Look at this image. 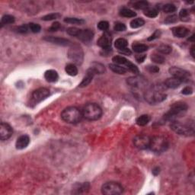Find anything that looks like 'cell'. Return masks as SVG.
<instances>
[{"mask_svg": "<svg viewBox=\"0 0 195 195\" xmlns=\"http://www.w3.org/2000/svg\"><path fill=\"white\" fill-rule=\"evenodd\" d=\"M165 87L159 85V86H153L146 90L144 94V98H145L146 101L150 104H156L165 101L167 97L166 94L164 92Z\"/></svg>", "mask_w": 195, "mask_h": 195, "instance_id": "obj_1", "label": "cell"}, {"mask_svg": "<svg viewBox=\"0 0 195 195\" xmlns=\"http://www.w3.org/2000/svg\"><path fill=\"white\" fill-rule=\"evenodd\" d=\"M82 113L76 107H68L61 113L62 119L69 123H77L82 120Z\"/></svg>", "mask_w": 195, "mask_h": 195, "instance_id": "obj_2", "label": "cell"}, {"mask_svg": "<svg viewBox=\"0 0 195 195\" xmlns=\"http://www.w3.org/2000/svg\"><path fill=\"white\" fill-rule=\"evenodd\" d=\"M82 116L89 120H97L102 115V110L97 104L89 103L83 108Z\"/></svg>", "mask_w": 195, "mask_h": 195, "instance_id": "obj_3", "label": "cell"}, {"mask_svg": "<svg viewBox=\"0 0 195 195\" xmlns=\"http://www.w3.org/2000/svg\"><path fill=\"white\" fill-rule=\"evenodd\" d=\"M169 141L166 138L162 136H156L150 138V147L155 152H163L169 148Z\"/></svg>", "mask_w": 195, "mask_h": 195, "instance_id": "obj_4", "label": "cell"}, {"mask_svg": "<svg viewBox=\"0 0 195 195\" xmlns=\"http://www.w3.org/2000/svg\"><path fill=\"white\" fill-rule=\"evenodd\" d=\"M188 104L185 102L179 101V102L174 103L171 106L170 110L165 114V118L166 120H169L175 119L176 118H178L183 113L185 112L188 110Z\"/></svg>", "mask_w": 195, "mask_h": 195, "instance_id": "obj_5", "label": "cell"}, {"mask_svg": "<svg viewBox=\"0 0 195 195\" xmlns=\"http://www.w3.org/2000/svg\"><path fill=\"white\" fill-rule=\"evenodd\" d=\"M170 128L174 133L181 136H193L194 134V126L184 124L179 121H172Z\"/></svg>", "mask_w": 195, "mask_h": 195, "instance_id": "obj_6", "label": "cell"}, {"mask_svg": "<svg viewBox=\"0 0 195 195\" xmlns=\"http://www.w3.org/2000/svg\"><path fill=\"white\" fill-rule=\"evenodd\" d=\"M123 188L119 183L110 181L105 183L101 187V192L104 195H118L122 194Z\"/></svg>", "mask_w": 195, "mask_h": 195, "instance_id": "obj_7", "label": "cell"}, {"mask_svg": "<svg viewBox=\"0 0 195 195\" xmlns=\"http://www.w3.org/2000/svg\"><path fill=\"white\" fill-rule=\"evenodd\" d=\"M112 60L114 61L115 64L122 66L127 69V70L130 71V72H133L135 74L139 73V69L133 63H132L130 61L127 60L125 57H121V56H115L112 58Z\"/></svg>", "mask_w": 195, "mask_h": 195, "instance_id": "obj_8", "label": "cell"}, {"mask_svg": "<svg viewBox=\"0 0 195 195\" xmlns=\"http://www.w3.org/2000/svg\"><path fill=\"white\" fill-rule=\"evenodd\" d=\"M68 57L75 63L80 64L83 60V51L79 45H72L68 52Z\"/></svg>", "mask_w": 195, "mask_h": 195, "instance_id": "obj_9", "label": "cell"}, {"mask_svg": "<svg viewBox=\"0 0 195 195\" xmlns=\"http://www.w3.org/2000/svg\"><path fill=\"white\" fill-rule=\"evenodd\" d=\"M169 72L172 76V77L180 79L182 82H188L190 80V77H191V74L189 72L179 67H171L169 69Z\"/></svg>", "mask_w": 195, "mask_h": 195, "instance_id": "obj_10", "label": "cell"}, {"mask_svg": "<svg viewBox=\"0 0 195 195\" xmlns=\"http://www.w3.org/2000/svg\"><path fill=\"white\" fill-rule=\"evenodd\" d=\"M50 95V91L46 88H40L34 91L31 95V101L35 104H38L44 100Z\"/></svg>", "mask_w": 195, "mask_h": 195, "instance_id": "obj_11", "label": "cell"}, {"mask_svg": "<svg viewBox=\"0 0 195 195\" xmlns=\"http://www.w3.org/2000/svg\"><path fill=\"white\" fill-rule=\"evenodd\" d=\"M150 137L146 135H137L133 139V144L140 150H146L150 147Z\"/></svg>", "mask_w": 195, "mask_h": 195, "instance_id": "obj_12", "label": "cell"}, {"mask_svg": "<svg viewBox=\"0 0 195 195\" xmlns=\"http://www.w3.org/2000/svg\"><path fill=\"white\" fill-rule=\"evenodd\" d=\"M111 41H112V38H111V34L104 31V33L101 35V38L98 39V45L104 50H109V49H111Z\"/></svg>", "mask_w": 195, "mask_h": 195, "instance_id": "obj_13", "label": "cell"}, {"mask_svg": "<svg viewBox=\"0 0 195 195\" xmlns=\"http://www.w3.org/2000/svg\"><path fill=\"white\" fill-rule=\"evenodd\" d=\"M13 130L12 127L6 123H1L0 125V138L1 140H7L12 135Z\"/></svg>", "mask_w": 195, "mask_h": 195, "instance_id": "obj_14", "label": "cell"}, {"mask_svg": "<svg viewBox=\"0 0 195 195\" xmlns=\"http://www.w3.org/2000/svg\"><path fill=\"white\" fill-rule=\"evenodd\" d=\"M44 40L47 42H50L52 44H55L60 45V46H70L72 45V42L66 38H57V37H45Z\"/></svg>", "mask_w": 195, "mask_h": 195, "instance_id": "obj_15", "label": "cell"}, {"mask_svg": "<svg viewBox=\"0 0 195 195\" xmlns=\"http://www.w3.org/2000/svg\"><path fill=\"white\" fill-rule=\"evenodd\" d=\"M127 82L130 86H133L135 88H142L145 86L147 83L146 81L143 77H140V76H133V77L129 78Z\"/></svg>", "mask_w": 195, "mask_h": 195, "instance_id": "obj_16", "label": "cell"}, {"mask_svg": "<svg viewBox=\"0 0 195 195\" xmlns=\"http://www.w3.org/2000/svg\"><path fill=\"white\" fill-rule=\"evenodd\" d=\"M94 37V33L91 30L86 29L80 30V32L78 35L77 38L83 42H89L91 41Z\"/></svg>", "mask_w": 195, "mask_h": 195, "instance_id": "obj_17", "label": "cell"}, {"mask_svg": "<svg viewBox=\"0 0 195 195\" xmlns=\"http://www.w3.org/2000/svg\"><path fill=\"white\" fill-rule=\"evenodd\" d=\"M30 143V138L28 135H22L17 140L15 146L17 150H23L26 148Z\"/></svg>", "mask_w": 195, "mask_h": 195, "instance_id": "obj_18", "label": "cell"}, {"mask_svg": "<svg viewBox=\"0 0 195 195\" xmlns=\"http://www.w3.org/2000/svg\"><path fill=\"white\" fill-rule=\"evenodd\" d=\"M95 75H96V72H95L91 68H89V69L87 70V72H86V75L85 76L84 78H83L82 82H81L80 85H79V87H81V88L86 87V86H87L88 85L90 84V82H91L93 78H94Z\"/></svg>", "mask_w": 195, "mask_h": 195, "instance_id": "obj_19", "label": "cell"}, {"mask_svg": "<svg viewBox=\"0 0 195 195\" xmlns=\"http://www.w3.org/2000/svg\"><path fill=\"white\" fill-rule=\"evenodd\" d=\"M172 34L176 38H184L189 34V30L184 27H174L172 29Z\"/></svg>", "mask_w": 195, "mask_h": 195, "instance_id": "obj_20", "label": "cell"}, {"mask_svg": "<svg viewBox=\"0 0 195 195\" xmlns=\"http://www.w3.org/2000/svg\"><path fill=\"white\" fill-rule=\"evenodd\" d=\"M181 81L180 79H177V78L172 77V78H169L165 80V86L166 88H169V89H176V88L179 87V86L181 84Z\"/></svg>", "mask_w": 195, "mask_h": 195, "instance_id": "obj_21", "label": "cell"}, {"mask_svg": "<svg viewBox=\"0 0 195 195\" xmlns=\"http://www.w3.org/2000/svg\"><path fill=\"white\" fill-rule=\"evenodd\" d=\"M44 78L47 82H54L58 79V73H57V71L50 69V70H47L45 72Z\"/></svg>", "mask_w": 195, "mask_h": 195, "instance_id": "obj_22", "label": "cell"}, {"mask_svg": "<svg viewBox=\"0 0 195 195\" xmlns=\"http://www.w3.org/2000/svg\"><path fill=\"white\" fill-rule=\"evenodd\" d=\"M128 42L126 39L124 38H118V40H116L114 43V46L117 49L120 50H123L124 49L128 48Z\"/></svg>", "mask_w": 195, "mask_h": 195, "instance_id": "obj_23", "label": "cell"}, {"mask_svg": "<svg viewBox=\"0 0 195 195\" xmlns=\"http://www.w3.org/2000/svg\"><path fill=\"white\" fill-rule=\"evenodd\" d=\"M109 67L114 72L118 74H120V75H121V74H125L127 72V71H128L127 69H125L123 67L115 63L109 64Z\"/></svg>", "mask_w": 195, "mask_h": 195, "instance_id": "obj_24", "label": "cell"}, {"mask_svg": "<svg viewBox=\"0 0 195 195\" xmlns=\"http://www.w3.org/2000/svg\"><path fill=\"white\" fill-rule=\"evenodd\" d=\"M65 71L68 75H69L71 76H75L78 74L77 67H76L75 64H72V63H69L66 66Z\"/></svg>", "mask_w": 195, "mask_h": 195, "instance_id": "obj_25", "label": "cell"}, {"mask_svg": "<svg viewBox=\"0 0 195 195\" xmlns=\"http://www.w3.org/2000/svg\"><path fill=\"white\" fill-rule=\"evenodd\" d=\"M132 49L136 53H141L146 51L148 50V46L146 44H134L132 46Z\"/></svg>", "mask_w": 195, "mask_h": 195, "instance_id": "obj_26", "label": "cell"}, {"mask_svg": "<svg viewBox=\"0 0 195 195\" xmlns=\"http://www.w3.org/2000/svg\"><path fill=\"white\" fill-rule=\"evenodd\" d=\"M90 68H91L96 72V74H102L105 72L104 65L99 63H93Z\"/></svg>", "mask_w": 195, "mask_h": 195, "instance_id": "obj_27", "label": "cell"}, {"mask_svg": "<svg viewBox=\"0 0 195 195\" xmlns=\"http://www.w3.org/2000/svg\"><path fill=\"white\" fill-rule=\"evenodd\" d=\"M120 15L121 16L125 17V18H133V17H135L137 15L134 12L132 11L130 8H122L120 12Z\"/></svg>", "mask_w": 195, "mask_h": 195, "instance_id": "obj_28", "label": "cell"}, {"mask_svg": "<svg viewBox=\"0 0 195 195\" xmlns=\"http://www.w3.org/2000/svg\"><path fill=\"white\" fill-rule=\"evenodd\" d=\"M150 118L149 115L146 114H143L141 115L140 117H139L137 119V123L139 125V126H145L147 123L150 122Z\"/></svg>", "mask_w": 195, "mask_h": 195, "instance_id": "obj_29", "label": "cell"}, {"mask_svg": "<svg viewBox=\"0 0 195 195\" xmlns=\"http://www.w3.org/2000/svg\"><path fill=\"white\" fill-rule=\"evenodd\" d=\"M144 15L150 18H156L159 15V12L155 8H147L144 10Z\"/></svg>", "mask_w": 195, "mask_h": 195, "instance_id": "obj_30", "label": "cell"}, {"mask_svg": "<svg viewBox=\"0 0 195 195\" xmlns=\"http://www.w3.org/2000/svg\"><path fill=\"white\" fill-rule=\"evenodd\" d=\"M151 60L153 63H156L158 64H162L165 61V57L159 53H152L151 55Z\"/></svg>", "mask_w": 195, "mask_h": 195, "instance_id": "obj_31", "label": "cell"}, {"mask_svg": "<svg viewBox=\"0 0 195 195\" xmlns=\"http://www.w3.org/2000/svg\"><path fill=\"white\" fill-rule=\"evenodd\" d=\"M15 22V18L14 16L10 15H5L2 16L1 19V26H3L5 25H8V24H12Z\"/></svg>", "mask_w": 195, "mask_h": 195, "instance_id": "obj_32", "label": "cell"}, {"mask_svg": "<svg viewBox=\"0 0 195 195\" xmlns=\"http://www.w3.org/2000/svg\"><path fill=\"white\" fill-rule=\"evenodd\" d=\"M145 24V21H144L143 19L142 18H135V19L132 20L130 21V27L132 28H138L140 27H142L143 25Z\"/></svg>", "mask_w": 195, "mask_h": 195, "instance_id": "obj_33", "label": "cell"}, {"mask_svg": "<svg viewBox=\"0 0 195 195\" xmlns=\"http://www.w3.org/2000/svg\"><path fill=\"white\" fill-rule=\"evenodd\" d=\"M64 21L66 23L73 24V25H83L85 23L84 20L77 18H66L64 19Z\"/></svg>", "mask_w": 195, "mask_h": 195, "instance_id": "obj_34", "label": "cell"}, {"mask_svg": "<svg viewBox=\"0 0 195 195\" xmlns=\"http://www.w3.org/2000/svg\"><path fill=\"white\" fill-rule=\"evenodd\" d=\"M157 50L162 54H169L172 52V47L169 45L162 44L158 47Z\"/></svg>", "mask_w": 195, "mask_h": 195, "instance_id": "obj_35", "label": "cell"}, {"mask_svg": "<svg viewBox=\"0 0 195 195\" xmlns=\"http://www.w3.org/2000/svg\"><path fill=\"white\" fill-rule=\"evenodd\" d=\"M133 7L137 9H143L148 8V2L146 1H138L133 4Z\"/></svg>", "mask_w": 195, "mask_h": 195, "instance_id": "obj_36", "label": "cell"}, {"mask_svg": "<svg viewBox=\"0 0 195 195\" xmlns=\"http://www.w3.org/2000/svg\"><path fill=\"white\" fill-rule=\"evenodd\" d=\"M61 16L60 14L59 13H51V14H49L45 15L42 18V20L44 21H51V20L57 19V18H59Z\"/></svg>", "mask_w": 195, "mask_h": 195, "instance_id": "obj_37", "label": "cell"}, {"mask_svg": "<svg viewBox=\"0 0 195 195\" xmlns=\"http://www.w3.org/2000/svg\"><path fill=\"white\" fill-rule=\"evenodd\" d=\"M176 6L173 4H166L163 6V11L165 12V13H172L176 11Z\"/></svg>", "mask_w": 195, "mask_h": 195, "instance_id": "obj_38", "label": "cell"}, {"mask_svg": "<svg viewBox=\"0 0 195 195\" xmlns=\"http://www.w3.org/2000/svg\"><path fill=\"white\" fill-rule=\"evenodd\" d=\"M81 29H79V28H75V27H71V28H69L67 30V32L68 35H71V36H74V37H77L78 35L80 32Z\"/></svg>", "mask_w": 195, "mask_h": 195, "instance_id": "obj_39", "label": "cell"}, {"mask_svg": "<svg viewBox=\"0 0 195 195\" xmlns=\"http://www.w3.org/2000/svg\"><path fill=\"white\" fill-rule=\"evenodd\" d=\"M98 28L103 31H106L109 28V23L106 21H101L98 24Z\"/></svg>", "mask_w": 195, "mask_h": 195, "instance_id": "obj_40", "label": "cell"}, {"mask_svg": "<svg viewBox=\"0 0 195 195\" xmlns=\"http://www.w3.org/2000/svg\"><path fill=\"white\" fill-rule=\"evenodd\" d=\"M28 27H29V29L31 30L33 33H38V32H40V29H41L40 25H39L38 24L35 23H30L29 25H28Z\"/></svg>", "mask_w": 195, "mask_h": 195, "instance_id": "obj_41", "label": "cell"}, {"mask_svg": "<svg viewBox=\"0 0 195 195\" xmlns=\"http://www.w3.org/2000/svg\"><path fill=\"white\" fill-rule=\"evenodd\" d=\"M178 20V17L176 15H171L168 16L165 19V24H172L175 23Z\"/></svg>", "mask_w": 195, "mask_h": 195, "instance_id": "obj_42", "label": "cell"}, {"mask_svg": "<svg viewBox=\"0 0 195 195\" xmlns=\"http://www.w3.org/2000/svg\"><path fill=\"white\" fill-rule=\"evenodd\" d=\"M114 30H117V31H124L125 30L127 29V27L126 25H124L123 23H121V22H118L115 24L114 25Z\"/></svg>", "mask_w": 195, "mask_h": 195, "instance_id": "obj_43", "label": "cell"}, {"mask_svg": "<svg viewBox=\"0 0 195 195\" xmlns=\"http://www.w3.org/2000/svg\"><path fill=\"white\" fill-rule=\"evenodd\" d=\"M28 30H29V27L27 26V25H21V26H19L17 28L16 30L18 32V33H27V32L28 31Z\"/></svg>", "mask_w": 195, "mask_h": 195, "instance_id": "obj_44", "label": "cell"}, {"mask_svg": "<svg viewBox=\"0 0 195 195\" xmlns=\"http://www.w3.org/2000/svg\"><path fill=\"white\" fill-rule=\"evenodd\" d=\"M146 69L150 73H156V72H159V68L157 67L156 66H148L146 67Z\"/></svg>", "mask_w": 195, "mask_h": 195, "instance_id": "obj_45", "label": "cell"}, {"mask_svg": "<svg viewBox=\"0 0 195 195\" xmlns=\"http://www.w3.org/2000/svg\"><path fill=\"white\" fill-rule=\"evenodd\" d=\"M160 36H161V31L159 30H156L152 35H151L150 38H148V40H150H150H155V39L159 38Z\"/></svg>", "mask_w": 195, "mask_h": 195, "instance_id": "obj_46", "label": "cell"}, {"mask_svg": "<svg viewBox=\"0 0 195 195\" xmlns=\"http://www.w3.org/2000/svg\"><path fill=\"white\" fill-rule=\"evenodd\" d=\"M189 16V12L187 9H182L180 12V18L181 20H185V18H188Z\"/></svg>", "mask_w": 195, "mask_h": 195, "instance_id": "obj_47", "label": "cell"}, {"mask_svg": "<svg viewBox=\"0 0 195 195\" xmlns=\"http://www.w3.org/2000/svg\"><path fill=\"white\" fill-rule=\"evenodd\" d=\"M181 93L183 95H191L193 93V89L191 87H185L182 91H181Z\"/></svg>", "mask_w": 195, "mask_h": 195, "instance_id": "obj_48", "label": "cell"}, {"mask_svg": "<svg viewBox=\"0 0 195 195\" xmlns=\"http://www.w3.org/2000/svg\"><path fill=\"white\" fill-rule=\"evenodd\" d=\"M60 23H59V22H55V23H53L51 25V27H50V29H49V30H50V31H57V30L60 29Z\"/></svg>", "mask_w": 195, "mask_h": 195, "instance_id": "obj_49", "label": "cell"}, {"mask_svg": "<svg viewBox=\"0 0 195 195\" xmlns=\"http://www.w3.org/2000/svg\"><path fill=\"white\" fill-rule=\"evenodd\" d=\"M146 58V55L145 54H141V55H137L136 56V60L138 63H143V61L145 60V59Z\"/></svg>", "mask_w": 195, "mask_h": 195, "instance_id": "obj_50", "label": "cell"}, {"mask_svg": "<svg viewBox=\"0 0 195 195\" xmlns=\"http://www.w3.org/2000/svg\"><path fill=\"white\" fill-rule=\"evenodd\" d=\"M159 172H160V169H159V167H156L155 169L152 170V174H153L154 175H157V174H159Z\"/></svg>", "mask_w": 195, "mask_h": 195, "instance_id": "obj_51", "label": "cell"}, {"mask_svg": "<svg viewBox=\"0 0 195 195\" xmlns=\"http://www.w3.org/2000/svg\"><path fill=\"white\" fill-rule=\"evenodd\" d=\"M121 53H124V54H126V55H130V54H131V51H130V50H129V49H128V48H126V49H124V50H121Z\"/></svg>", "mask_w": 195, "mask_h": 195, "instance_id": "obj_52", "label": "cell"}, {"mask_svg": "<svg viewBox=\"0 0 195 195\" xmlns=\"http://www.w3.org/2000/svg\"><path fill=\"white\" fill-rule=\"evenodd\" d=\"M191 56H192V57L194 58V45L191 47Z\"/></svg>", "mask_w": 195, "mask_h": 195, "instance_id": "obj_53", "label": "cell"}, {"mask_svg": "<svg viewBox=\"0 0 195 195\" xmlns=\"http://www.w3.org/2000/svg\"><path fill=\"white\" fill-rule=\"evenodd\" d=\"M194 35H193L191 37V38H189V40H191V41L194 42Z\"/></svg>", "mask_w": 195, "mask_h": 195, "instance_id": "obj_54", "label": "cell"}]
</instances>
